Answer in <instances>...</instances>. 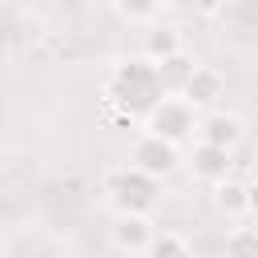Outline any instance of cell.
<instances>
[{
  "mask_svg": "<svg viewBox=\"0 0 258 258\" xmlns=\"http://www.w3.org/2000/svg\"><path fill=\"white\" fill-rule=\"evenodd\" d=\"M161 81H157V69L145 60V56H129L121 64L109 69L105 77V109L117 125H133V121H145L149 109L161 101Z\"/></svg>",
  "mask_w": 258,
  "mask_h": 258,
  "instance_id": "1",
  "label": "cell"
},
{
  "mask_svg": "<svg viewBox=\"0 0 258 258\" xmlns=\"http://www.w3.org/2000/svg\"><path fill=\"white\" fill-rule=\"evenodd\" d=\"M141 133H149V137H157V141H165V145L177 149V145H185L198 133V113L181 97H161L149 109V117L141 121Z\"/></svg>",
  "mask_w": 258,
  "mask_h": 258,
  "instance_id": "2",
  "label": "cell"
},
{
  "mask_svg": "<svg viewBox=\"0 0 258 258\" xmlns=\"http://www.w3.org/2000/svg\"><path fill=\"white\" fill-rule=\"evenodd\" d=\"M157 194H161V181H153V177H145L129 165L109 185V202H113L117 214H145L149 218V210L157 206Z\"/></svg>",
  "mask_w": 258,
  "mask_h": 258,
  "instance_id": "3",
  "label": "cell"
},
{
  "mask_svg": "<svg viewBox=\"0 0 258 258\" xmlns=\"http://www.w3.org/2000/svg\"><path fill=\"white\" fill-rule=\"evenodd\" d=\"M177 149L173 145H165V141H157V137H149V133H141L137 141H133V149H129V169H137V173H145V177H153V181H161V177H169L173 169H177Z\"/></svg>",
  "mask_w": 258,
  "mask_h": 258,
  "instance_id": "4",
  "label": "cell"
},
{
  "mask_svg": "<svg viewBox=\"0 0 258 258\" xmlns=\"http://www.w3.org/2000/svg\"><path fill=\"white\" fill-rule=\"evenodd\" d=\"M222 97H226V77H222L214 64H198L194 77H189L185 89H181V101H185L198 117H202V113H218Z\"/></svg>",
  "mask_w": 258,
  "mask_h": 258,
  "instance_id": "5",
  "label": "cell"
},
{
  "mask_svg": "<svg viewBox=\"0 0 258 258\" xmlns=\"http://www.w3.org/2000/svg\"><path fill=\"white\" fill-rule=\"evenodd\" d=\"M181 52H185V36H181L177 24L157 20V24L145 28V36H141V56H145L153 69L165 64V60H173V56H181Z\"/></svg>",
  "mask_w": 258,
  "mask_h": 258,
  "instance_id": "6",
  "label": "cell"
},
{
  "mask_svg": "<svg viewBox=\"0 0 258 258\" xmlns=\"http://www.w3.org/2000/svg\"><path fill=\"white\" fill-rule=\"evenodd\" d=\"M189 169H194V177H198V181L218 185V181H226V177H230L234 161H230V149H218V145L198 141V145L189 149Z\"/></svg>",
  "mask_w": 258,
  "mask_h": 258,
  "instance_id": "7",
  "label": "cell"
},
{
  "mask_svg": "<svg viewBox=\"0 0 258 258\" xmlns=\"http://www.w3.org/2000/svg\"><path fill=\"white\" fill-rule=\"evenodd\" d=\"M198 141H206V145H218V149H234L238 141H242V117H234V113H206V117H198Z\"/></svg>",
  "mask_w": 258,
  "mask_h": 258,
  "instance_id": "8",
  "label": "cell"
},
{
  "mask_svg": "<svg viewBox=\"0 0 258 258\" xmlns=\"http://www.w3.org/2000/svg\"><path fill=\"white\" fill-rule=\"evenodd\" d=\"M153 234L157 230L145 214H117V222H113V246L125 250V254H145Z\"/></svg>",
  "mask_w": 258,
  "mask_h": 258,
  "instance_id": "9",
  "label": "cell"
},
{
  "mask_svg": "<svg viewBox=\"0 0 258 258\" xmlns=\"http://www.w3.org/2000/svg\"><path fill=\"white\" fill-rule=\"evenodd\" d=\"M194 69H198V60L194 56H173V60H165V64H157V81H161V93L165 97H181V89H185V81L194 77Z\"/></svg>",
  "mask_w": 258,
  "mask_h": 258,
  "instance_id": "10",
  "label": "cell"
},
{
  "mask_svg": "<svg viewBox=\"0 0 258 258\" xmlns=\"http://www.w3.org/2000/svg\"><path fill=\"white\" fill-rule=\"evenodd\" d=\"M214 206L226 214V218H242L246 214V181L238 177H226L214 185Z\"/></svg>",
  "mask_w": 258,
  "mask_h": 258,
  "instance_id": "11",
  "label": "cell"
},
{
  "mask_svg": "<svg viewBox=\"0 0 258 258\" xmlns=\"http://www.w3.org/2000/svg\"><path fill=\"white\" fill-rule=\"evenodd\" d=\"M141 258H194V250H189V242H185L181 234H173V230H157V234L149 238V246H145Z\"/></svg>",
  "mask_w": 258,
  "mask_h": 258,
  "instance_id": "12",
  "label": "cell"
},
{
  "mask_svg": "<svg viewBox=\"0 0 258 258\" xmlns=\"http://www.w3.org/2000/svg\"><path fill=\"white\" fill-rule=\"evenodd\" d=\"M226 258H258V226H234L226 234Z\"/></svg>",
  "mask_w": 258,
  "mask_h": 258,
  "instance_id": "13",
  "label": "cell"
},
{
  "mask_svg": "<svg viewBox=\"0 0 258 258\" xmlns=\"http://www.w3.org/2000/svg\"><path fill=\"white\" fill-rule=\"evenodd\" d=\"M113 12H117V20H125V24H141V28H149V24H157V20L165 16L161 4H125V0H117Z\"/></svg>",
  "mask_w": 258,
  "mask_h": 258,
  "instance_id": "14",
  "label": "cell"
},
{
  "mask_svg": "<svg viewBox=\"0 0 258 258\" xmlns=\"http://www.w3.org/2000/svg\"><path fill=\"white\" fill-rule=\"evenodd\" d=\"M246 214L258 218V185H254V181H246Z\"/></svg>",
  "mask_w": 258,
  "mask_h": 258,
  "instance_id": "15",
  "label": "cell"
},
{
  "mask_svg": "<svg viewBox=\"0 0 258 258\" xmlns=\"http://www.w3.org/2000/svg\"><path fill=\"white\" fill-rule=\"evenodd\" d=\"M250 181L258 185V153H254V161H250Z\"/></svg>",
  "mask_w": 258,
  "mask_h": 258,
  "instance_id": "16",
  "label": "cell"
}]
</instances>
